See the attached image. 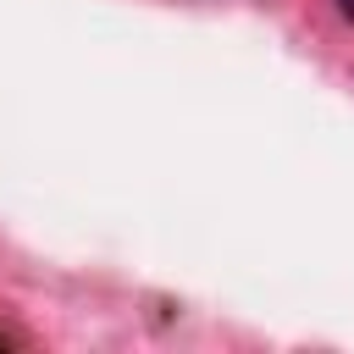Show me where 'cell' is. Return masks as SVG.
Masks as SVG:
<instances>
[{"label":"cell","mask_w":354,"mask_h":354,"mask_svg":"<svg viewBox=\"0 0 354 354\" xmlns=\"http://www.w3.org/2000/svg\"><path fill=\"white\" fill-rule=\"evenodd\" d=\"M337 11H343V17H348V22H354V0H337Z\"/></svg>","instance_id":"cell-1"}]
</instances>
